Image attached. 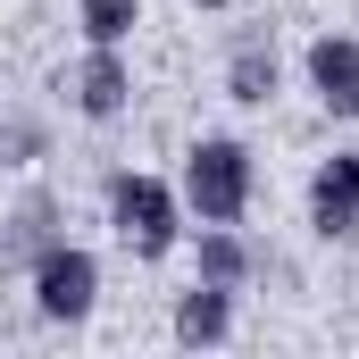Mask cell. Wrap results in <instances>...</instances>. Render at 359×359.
Here are the masks:
<instances>
[{
  "label": "cell",
  "mask_w": 359,
  "mask_h": 359,
  "mask_svg": "<svg viewBox=\"0 0 359 359\" xmlns=\"http://www.w3.org/2000/svg\"><path fill=\"white\" fill-rule=\"evenodd\" d=\"M76 25H84V42H100V50H126L134 25H142V0H84Z\"/></svg>",
  "instance_id": "8fae6325"
},
{
  "label": "cell",
  "mask_w": 359,
  "mask_h": 359,
  "mask_svg": "<svg viewBox=\"0 0 359 359\" xmlns=\"http://www.w3.org/2000/svg\"><path fill=\"white\" fill-rule=\"evenodd\" d=\"M67 100H76V117H92V126L126 117V109H134V67H126V50H100V42H92L84 59H76V76H67Z\"/></svg>",
  "instance_id": "5b68a950"
},
{
  "label": "cell",
  "mask_w": 359,
  "mask_h": 359,
  "mask_svg": "<svg viewBox=\"0 0 359 359\" xmlns=\"http://www.w3.org/2000/svg\"><path fill=\"white\" fill-rule=\"evenodd\" d=\"M309 92L326 117H359V42L351 34H318L309 42Z\"/></svg>",
  "instance_id": "8992f818"
},
{
  "label": "cell",
  "mask_w": 359,
  "mask_h": 359,
  "mask_svg": "<svg viewBox=\"0 0 359 359\" xmlns=\"http://www.w3.org/2000/svg\"><path fill=\"white\" fill-rule=\"evenodd\" d=\"M184 217H201V226H243V209H251V192H259V168H251V142H234V134H201L192 151H184Z\"/></svg>",
  "instance_id": "6da1fadb"
},
{
  "label": "cell",
  "mask_w": 359,
  "mask_h": 359,
  "mask_svg": "<svg viewBox=\"0 0 359 359\" xmlns=\"http://www.w3.org/2000/svg\"><path fill=\"white\" fill-rule=\"evenodd\" d=\"M109 226H117V243L134 251V259H168L184 234V192L159 176H142V168H117L109 176Z\"/></svg>",
  "instance_id": "7a4b0ae2"
},
{
  "label": "cell",
  "mask_w": 359,
  "mask_h": 359,
  "mask_svg": "<svg viewBox=\"0 0 359 359\" xmlns=\"http://www.w3.org/2000/svg\"><path fill=\"white\" fill-rule=\"evenodd\" d=\"M276 84H284V67H276L268 42H234V59H226V100H243V109H268Z\"/></svg>",
  "instance_id": "9c48e42d"
},
{
  "label": "cell",
  "mask_w": 359,
  "mask_h": 359,
  "mask_svg": "<svg viewBox=\"0 0 359 359\" xmlns=\"http://www.w3.org/2000/svg\"><path fill=\"white\" fill-rule=\"evenodd\" d=\"M59 234H50V201H25L8 226H0V276H17V268H34L42 251H50Z\"/></svg>",
  "instance_id": "30bf717a"
},
{
  "label": "cell",
  "mask_w": 359,
  "mask_h": 359,
  "mask_svg": "<svg viewBox=\"0 0 359 359\" xmlns=\"http://www.w3.org/2000/svg\"><path fill=\"white\" fill-rule=\"evenodd\" d=\"M309 226H318V243H359V151L318 159V176H309Z\"/></svg>",
  "instance_id": "277c9868"
},
{
  "label": "cell",
  "mask_w": 359,
  "mask_h": 359,
  "mask_svg": "<svg viewBox=\"0 0 359 359\" xmlns=\"http://www.w3.org/2000/svg\"><path fill=\"white\" fill-rule=\"evenodd\" d=\"M234 334V284H201L176 292V343H226Z\"/></svg>",
  "instance_id": "52a82bcc"
},
{
  "label": "cell",
  "mask_w": 359,
  "mask_h": 359,
  "mask_svg": "<svg viewBox=\"0 0 359 359\" xmlns=\"http://www.w3.org/2000/svg\"><path fill=\"white\" fill-rule=\"evenodd\" d=\"M25 276H34V309L50 326H84L92 301H100V259H92L84 243H50Z\"/></svg>",
  "instance_id": "3957f363"
},
{
  "label": "cell",
  "mask_w": 359,
  "mask_h": 359,
  "mask_svg": "<svg viewBox=\"0 0 359 359\" xmlns=\"http://www.w3.org/2000/svg\"><path fill=\"white\" fill-rule=\"evenodd\" d=\"M192 8H243V0H192Z\"/></svg>",
  "instance_id": "7c38bea8"
},
{
  "label": "cell",
  "mask_w": 359,
  "mask_h": 359,
  "mask_svg": "<svg viewBox=\"0 0 359 359\" xmlns=\"http://www.w3.org/2000/svg\"><path fill=\"white\" fill-rule=\"evenodd\" d=\"M192 276H201V284H251V276H259V251H251L234 226H201V243H192Z\"/></svg>",
  "instance_id": "ba28073f"
}]
</instances>
